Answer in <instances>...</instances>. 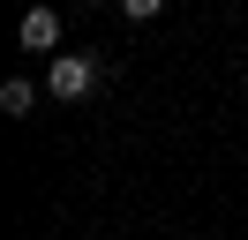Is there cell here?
<instances>
[{"label": "cell", "mask_w": 248, "mask_h": 240, "mask_svg": "<svg viewBox=\"0 0 248 240\" xmlns=\"http://www.w3.org/2000/svg\"><path fill=\"white\" fill-rule=\"evenodd\" d=\"M91 83H98V60H91V53H68V60L46 68V90H53V98H83Z\"/></svg>", "instance_id": "obj_1"}, {"label": "cell", "mask_w": 248, "mask_h": 240, "mask_svg": "<svg viewBox=\"0 0 248 240\" xmlns=\"http://www.w3.org/2000/svg\"><path fill=\"white\" fill-rule=\"evenodd\" d=\"M16 38H23V53H53V45H61V15H53V8H31Z\"/></svg>", "instance_id": "obj_2"}, {"label": "cell", "mask_w": 248, "mask_h": 240, "mask_svg": "<svg viewBox=\"0 0 248 240\" xmlns=\"http://www.w3.org/2000/svg\"><path fill=\"white\" fill-rule=\"evenodd\" d=\"M31 105H38V90L23 83V75H16V83H0V113H31Z\"/></svg>", "instance_id": "obj_3"}, {"label": "cell", "mask_w": 248, "mask_h": 240, "mask_svg": "<svg viewBox=\"0 0 248 240\" xmlns=\"http://www.w3.org/2000/svg\"><path fill=\"white\" fill-rule=\"evenodd\" d=\"M158 8H166V0H121V15H128V23H151Z\"/></svg>", "instance_id": "obj_4"}]
</instances>
